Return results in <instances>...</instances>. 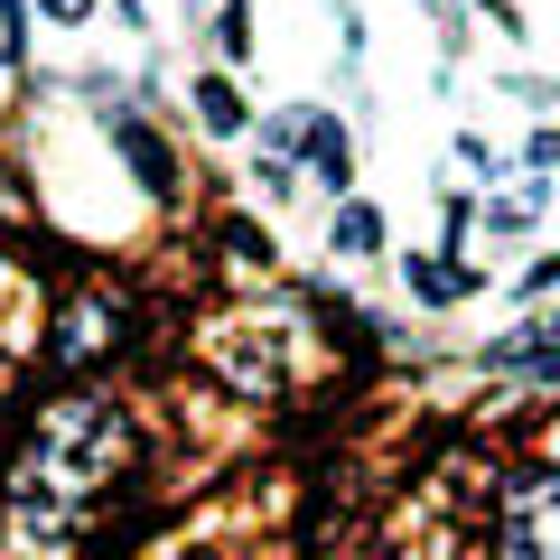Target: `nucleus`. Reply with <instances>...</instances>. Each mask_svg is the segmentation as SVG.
I'll use <instances>...</instances> for the list:
<instances>
[{"label":"nucleus","instance_id":"9d476101","mask_svg":"<svg viewBox=\"0 0 560 560\" xmlns=\"http://www.w3.org/2000/svg\"><path fill=\"white\" fill-rule=\"evenodd\" d=\"M541 160L560 168V131H541V140H533V168H541Z\"/></svg>","mask_w":560,"mask_h":560},{"label":"nucleus","instance_id":"6e6552de","mask_svg":"<svg viewBox=\"0 0 560 560\" xmlns=\"http://www.w3.org/2000/svg\"><path fill=\"white\" fill-rule=\"evenodd\" d=\"M337 243H346V253H374V243H383L374 206H346V215H337Z\"/></svg>","mask_w":560,"mask_h":560},{"label":"nucleus","instance_id":"39448f33","mask_svg":"<svg viewBox=\"0 0 560 560\" xmlns=\"http://www.w3.org/2000/svg\"><path fill=\"white\" fill-rule=\"evenodd\" d=\"M113 140H121V160H131V178L150 187V197H168V187H178V160H168V140H160V131H140V121L121 113Z\"/></svg>","mask_w":560,"mask_h":560},{"label":"nucleus","instance_id":"20e7f679","mask_svg":"<svg viewBox=\"0 0 560 560\" xmlns=\"http://www.w3.org/2000/svg\"><path fill=\"white\" fill-rule=\"evenodd\" d=\"M280 140H290V150H300V160L318 168L327 187H346V178H355V160H346V131H337L327 113H290V121H280Z\"/></svg>","mask_w":560,"mask_h":560},{"label":"nucleus","instance_id":"7ed1b4c3","mask_svg":"<svg viewBox=\"0 0 560 560\" xmlns=\"http://www.w3.org/2000/svg\"><path fill=\"white\" fill-rule=\"evenodd\" d=\"M121 337H131V300H121V290H75L66 318H57V364L84 374V364H103Z\"/></svg>","mask_w":560,"mask_h":560},{"label":"nucleus","instance_id":"0eeeda50","mask_svg":"<svg viewBox=\"0 0 560 560\" xmlns=\"http://www.w3.org/2000/svg\"><path fill=\"white\" fill-rule=\"evenodd\" d=\"M411 290H420V300H458L467 271H448V261H411Z\"/></svg>","mask_w":560,"mask_h":560},{"label":"nucleus","instance_id":"f03ea898","mask_svg":"<svg viewBox=\"0 0 560 560\" xmlns=\"http://www.w3.org/2000/svg\"><path fill=\"white\" fill-rule=\"evenodd\" d=\"M495 551L504 560H560V467H514V477H504Z\"/></svg>","mask_w":560,"mask_h":560},{"label":"nucleus","instance_id":"1a4fd4ad","mask_svg":"<svg viewBox=\"0 0 560 560\" xmlns=\"http://www.w3.org/2000/svg\"><path fill=\"white\" fill-rule=\"evenodd\" d=\"M47 20H84V10H94V0H38Z\"/></svg>","mask_w":560,"mask_h":560},{"label":"nucleus","instance_id":"423d86ee","mask_svg":"<svg viewBox=\"0 0 560 560\" xmlns=\"http://www.w3.org/2000/svg\"><path fill=\"white\" fill-rule=\"evenodd\" d=\"M197 113H206V131H243V94H234L224 75H206V84H197Z\"/></svg>","mask_w":560,"mask_h":560},{"label":"nucleus","instance_id":"f257e3e1","mask_svg":"<svg viewBox=\"0 0 560 560\" xmlns=\"http://www.w3.org/2000/svg\"><path fill=\"white\" fill-rule=\"evenodd\" d=\"M121 467H131V420H121V401H113V393H57L38 420H28L20 495L84 514V504H94Z\"/></svg>","mask_w":560,"mask_h":560}]
</instances>
